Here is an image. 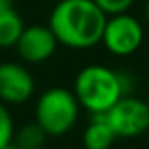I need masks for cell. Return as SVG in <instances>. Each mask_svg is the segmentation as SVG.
I'll return each instance as SVG.
<instances>
[{
  "label": "cell",
  "mask_w": 149,
  "mask_h": 149,
  "mask_svg": "<svg viewBox=\"0 0 149 149\" xmlns=\"http://www.w3.org/2000/svg\"><path fill=\"white\" fill-rule=\"evenodd\" d=\"M108 15L93 0H58L49 15V29L58 44L91 49L100 44Z\"/></svg>",
  "instance_id": "obj_1"
},
{
  "label": "cell",
  "mask_w": 149,
  "mask_h": 149,
  "mask_svg": "<svg viewBox=\"0 0 149 149\" xmlns=\"http://www.w3.org/2000/svg\"><path fill=\"white\" fill-rule=\"evenodd\" d=\"M72 91L91 115L108 113L117 100L128 95V77L104 64H89L77 72Z\"/></svg>",
  "instance_id": "obj_2"
},
{
  "label": "cell",
  "mask_w": 149,
  "mask_h": 149,
  "mask_svg": "<svg viewBox=\"0 0 149 149\" xmlns=\"http://www.w3.org/2000/svg\"><path fill=\"white\" fill-rule=\"evenodd\" d=\"M79 102L74 91L64 87H51L40 95L34 108L36 123L44 128V132L51 138L64 136L74 128L79 117Z\"/></svg>",
  "instance_id": "obj_3"
},
{
  "label": "cell",
  "mask_w": 149,
  "mask_h": 149,
  "mask_svg": "<svg viewBox=\"0 0 149 149\" xmlns=\"http://www.w3.org/2000/svg\"><path fill=\"white\" fill-rule=\"evenodd\" d=\"M142 42H143V26L128 11L119 15H109L106 19L100 44H104V47L111 55H117V57L132 55L134 51L140 49Z\"/></svg>",
  "instance_id": "obj_4"
},
{
  "label": "cell",
  "mask_w": 149,
  "mask_h": 149,
  "mask_svg": "<svg viewBox=\"0 0 149 149\" xmlns=\"http://www.w3.org/2000/svg\"><path fill=\"white\" fill-rule=\"evenodd\" d=\"M117 138H136L149 128V106L146 100L125 95L106 113Z\"/></svg>",
  "instance_id": "obj_5"
},
{
  "label": "cell",
  "mask_w": 149,
  "mask_h": 149,
  "mask_svg": "<svg viewBox=\"0 0 149 149\" xmlns=\"http://www.w3.org/2000/svg\"><path fill=\"white\" fill-rule=\"evenodd\" d=\"M34 77L21 62H0V102L19 106L32 98Z\"/></svg>",
  "instance_id": "obj_6"
},
{
  "label": "cell",
  "mask_w": 149,
  "mask_h": 149,
  "mask_svg": "<svg viewBox=\"0 0 149 149\" xmlns=\"http://www.w3.org/2000/svg\"><path fill=\"white\" fill-rule=\"evenodd\" d=\"M57 38L49 25H30L25 26L23 34L19 36L15 49L17 55L29 64H42L49 61L57 51Z\"/></svg>",
  "instance_id": "obj_7"
},
{
  "label": "cell",
  "mask_w": 149,
  "mask_h": 149,
  "mask_svg": "<svg viewBox=\"0 0 149 149\" xmlns=\"http://www.w3.org/2000/svg\"><path fill=\"white\" fill-rule=\"evenodd\" d=\"M117 140L111 125H109L106 113L91 115L87 127L83 130V146L85 149H109Z\"/></svg>",
  "instance_id": "obj_8"
},
{
  "label": "cell",
  "mask_w": 149,
  "mask_h": 149,
  "mask_svg": "<svg viewBox=\"0 0 149 149\" xmlns=\"http://www.w3.org/2000/svg\"><path fill=\"white\" fill-rule=\"evenodd\" d=\"M25 21L17 13L15 8H8V10H0V47H15L19 36L25 30Z\"/></svg>",
  "instance_id": "obj_9"
},
{
  "label": "cell",
  "mask_w": 149,
  "mask_h": 149,
  "mask_svg": "<svg viewBox=\"0 0 149 149\" xmlns=\"http://www.w3.org/2000/svg\"><path fill=\"white\" fill-rule=\"evenodd\" d=\"M49 136L44 132V128L34 121L25 127H21L13 136V143L19 149H42Z\"/></svg>",
  "instance_id": "obj_10"
},
{
  "label": "cell",
  "mask_w": 149,
  "mask_h": 149,
  "mask_svg": "<svg viewBox=\"0 0 149 149\" xmlns=\"http://www.w3.org/2000/svg\"><path fill=\"white\" fill-rule=\"evenodd\" d=\"M13 136H15L13 119L8 111V106L0 102V149L13 142Z\"/></svg>",
  "instance_id": "obj_11"
},
{
  "label": "cell",
  "mask_w": 149,
  "mask_h": 149,
  "mask_svg": "<svg viewBox=\"0 0 149 149\" xmlns=\"http://www.w3.org/2000/svg\"><path fill=\"white\" fill-rule=\"evenodd\" d=\"M96 6L104 11L106 15H119V13H127L132 8L134 0H93Z\"/></svg>",
  "instance_id": "obj_12"
},
{
  "label": "cell",
  "mask_w": 149,
  "mask_h": 149,
  "mask_svg": "<svg viewBox=\"0 0 149 149\" xmlns=\"http://www.w3.org/2000/svg\"><path fill=\"white\" fill-rule=\"evenodd\" d=\"M15 0H0V10H8V8H13Z\"/></svg>",
  "instance_id": "obj_13"
},
{
  "label": "cell",
  "mask_w": 149,
  "mask_h": 149,
  "mask_svg": "<svg viewBox=\"0 0 149 149\" xmlns=\"http://www.w3.org/2000/svg\"><path fill=\"white\" fill-rule=\"evenodd\" d=\"M2 149H19V147H17V146H15V143H13V142H11V143H8V146H4Z\"/></svg>",
  "instance_id": "obj_14"
},
{
  "label": "cell",
  "mask_w": 149,
  "mask_h": 149,
  "mask_svg": "<svg viewBox=\"0 0 149 149\" xmlns=\"http://www.w3.org/2000/svg\"><path fill=\"white\" fill-rule=\"evenodd\" d=\"M146 17H147V23H149V0H147V4H146Z\"/></svg>",
  "instance_id": "obj_15"
},
{
  "label": "cell",
  "mask_w": 149,
  "mask_h": 149,
  "mask_svg": "<svg viewBox=\"0 0 149 149\" xmlns=\"http://www.w3.org/2000/svg\"><path fill=\"white\" fill-rule=\"evenodd\" d=\"M147 106H149V98H147Z\"/></svg>",
  "instance_id": "obj_16"
}]
</instances>
